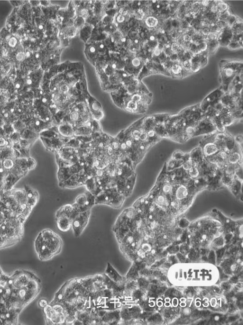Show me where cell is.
I'll list each match as a JSON object with an SVG mask.
<instances>
[{
    "mask_svg": "<svg viewBox=\"0 0 243 325\" xmlns=\"http://www.w3.org/2000/svg\"><path fill=\"white\" fill-rule=\"evenodd\" d=\"M138 105L137 103L132 100L128 102V105H127L128 109L132 110V111H135V110H137L138 109Z\"/></svg>",
    "mask_w": 243,
    "mask_h": 325,
    "instance_id": "4dcf8cb0",
    "label": "cell"
},
{
    "mask_svg": "<svg viewBox=\"0 0 243 325\" xmlns=\"http://www.w3.org/2000/svg\"><path fill=\"white\" fill-rule=\"evenodd\" d=\"M190 192L186 186L183 184H181L176 187L174 192V198L179 201H181L188 198Z\"/></svg>",
    "mask_w": 243,
    "mask_h": 325,
    "instance_id": "9c48e42d",
    "label": "cell"
},
{
    "mask_svg": "<svg viewBox=\"0 0 243 325\" xmlns=\"http://www.w3.org/2000/svg\"><path fill=\"white\" fill-rule=\"evenodd\" d=\"M8 139L11 143V145L15 144L18 143L21 139V136L18 132L14 131L11 135L8 137Z\"/></svg>",
    "mask_w": 243,
    "mask_h": 325,
    "instance_id": "e0dca14e",
    "label": "cell"
},
{
    "mask_svg": "<svg viewBox=\"0 0 243 325\" xmlns=\"http://www.w3.org/2000/svg\"><path fill=\"white\" fill-rule=\"evenodd\" d=\"M179 250V247L178 246H172L169 248V251L172 254L176 253Z\"/></svg>",
    "mask_w": 243,
    "mask_h": 325,
    "instance_id": "ab89813d",
    "label": "cell"
},
{
    "mask_svg": "<svg viewBox=\"0 0 243 325\" xmlns=\"http://www.w3.org/2000/svg\"><path fill=\"white\" fill-rule=\"evenodd\" d=\"M219 151V148L215 143L214 141L206 142L203 147V154L206 158L215 155Z\"/></svg>",
    "mask_w": 243,
    "mask_h": 325,
    "instance_id": "ba28073f",
    "label": "cell"
},
{
    "mask_svg": "<svg viewBox=\"0 0 243 325\" xmlns=\"http://www.w3.org/2000/svg\"><path fill=\"white\" fill-rule=\"evenodd\" d=\"M189 221L184 218H182L179 221V225L181 228H185L189 225Z\"/></svg>",
    "mask_w": 243,
    "mask_h": 325,
    "instance_id": "e575fe53",
    "label": "cell"
},
{
    "mask_svg": "<svg viewBox=\"0 0 243 325\" xmlns=\"http://www.w3.org/2000/svg\"><path fill=\"white\" fill-rule=\"evenodd\" d=\"M197 45L199 53L205 51L208 49V44L206 42H200Z\"/></svg>",
    "mask_w": 243,
    "mask_h": 325,
    "instance_id": "4316f807",
    "label": "cell"
},
{
    "mask_svg": "<svg viewBox=\"0 0 243 325\" xmlns=\"http://www.w3.org/2000/svg\"><path fill=\"white\" fill-rule=\"evenodd\" d=\"M169 58H170V60L172 61V62H174V61H177V60H179L178 55V54L174 53L172 54L169 57Z\"/></svg>",
    "mask_w": 243,
    "mask_h": 325,
    "instance_id": "74e56055",
    "label": "cell"
},
{
    "mask_svg": "<svg viewBox=\"0 0 243 325\" xmlns=\"http://www.w3.org/2000/svg\"><path fill=\"white\" fill-rule=\"evenodd\" d=\"M215 244L216 246H221L224 244V239L222 237H218V238H216V239L214 241Z\"/></svg>",
    "mask_w": 243,
    "mask_h": 325,
    "instance_id": "836d02e7",
    "label": "cell"
},
{
    "mask_svg": "<svg viewBox=\"0 0 243 325\" xmlns=\"http://www.w3.org/2000/svg\"><path fill=\"white\" fill-rule=\"evenodd\" d=\"M50 121L46 122L38 119L35 115L25 123L27 128L34 132L40 134L50 126Z\"/></svg>",
    "mask_w": 243,
    "mask_h": 325,
    "instance_id": "3957f363",
    "label": "cell"
},
{
    "mask_svg": "<svg viewBox=\"0 0 243 325\" xmlns=\"http://www.w3.org/2000/svg\"><path fill=\"white\" fill-rule=\"evenodd\" d=\"M187 172H188V175L190 178L191 179H197L201 174L198 166L192 167V168Z\"/></svg>",
    "mask_w": 243,
    "mask_h": 325,
    "instance_id": "ac0fdd59",
    "label": "cell"
},
{
    "mask_svg": "<svg viewBox=\"0 0 243 325\" xmlns=\"http://www.w3.org/2000/svg\"><path fill=\"white\" fill-rule=\"evenodd\" d=\"M16 59L20 61H23L25 59V55L22 51L18 53L16 55Z\"/></svg>",
    "mask_w": 243,
    "mask_h": 325,
    "instance_id": "8d00e7d4",
    "label": "cell"
},
{
    "mask_svg": "<svg viewBox=\"0 0 243 325\" xmlns=\"http://www.w3.org/2000/svg\"><path fill=\"white\" fill-rule=\"evenodd\" d=\"M8 44L9 46H10V47H12V48H13V47H15V46L17 44V38H16L15 37H11V38L9 40Z\"/></svg>",
    "mask_w": 243,
    "mask_h": 325,
    "instance_id": "d6a6232c",
    "label": "cell"
},
{
    "mask_svg": "<svg viewBox=\"0 0 243 325\" xmlns=\"http://www.w3.org/2000/svg\"><path fill=\"white\" fill-rule=\"evenodd\" d=\"M95 47L96 49V51H97V53L98 54L103 55L106 53H107V49L106 48V46L103 44V43L100 42H96L95 44Z\"/></svg>",
    "mask_w": 243,
    "mask_h": 325,
    "instance_id": "ffe728a7",
    "label": "cell"
},
{
    "mask_svg": "<svg viewBox=\"0 0 243 325\" xmlns=\"http://www.w3.org/2000/svg\"><path fill=\"white\" fill-rule=\"evenodd\" d=\"M117 26L115 24L113 23L110 24L106 25L105 27V32L108 34H113L116 31Z\"/></svg>",
    "mask_w": 243,
    "mask_h": 325,
    "instance_id": "cb8c5ba5",
    "label": "cell"
},
{
    "mask_svg": "<svg viewBox=\"0 0 243 325\" xmlns=\"http://www.w3.org/2000/svg\"><path fill=\"white\" fill-rule=\"evenodd\" d=\"M105 274L107 275L111 280L118 284L125 283L126 278L121 275L115 270L110 263H107V268L105 271Z\"/></svg>",
    "mask_w": 243,
    "mask_h": 325,
    "instance_id": "8992f818",
    "label": "cell"
},
{
    "mask_svg": "<svg viewBox=\"0 0 243 325\" xmlns=\"http://www.w3.org/2000/svg\"><path fill=\"white\" fill-rule=\"evenodd\" d=\"M57 218V225L58 229L62 232H67L72 227V221L65 216H60Z\"/></svg>",
    "mask_w": 243,
    "mask_h": 325,
    "instance_id": "52a82bcc",
    "label": "cell"
},
{
    "mask_svg": "<svg viewBox=\"0 0 243 325\" xmlns=\"http://www.w3.org/2000/svg\"><path fill=\"white\" fill-rule=\"evenodd\" d=\"M170 75L174 78L180 79L183 77V69L181 64L179 63H173L170 71Z\"/></svg>",
    "mask_w": 243,
    "mask_h": 325,
    "instance_id": "7c38bea8",
    "label": "cell"
},
{
    "mask_svg": "<svg viewBox=\"0 0 243 325\" xmlns=\"http://www.w3.org/2000/svg\"><path fill=\"white\" fill-rule=\"evenodd\" d=\"M81 30L80 37L84 42H87L91 34V28L89 25L84 26Z\"/></svg>",
    "mask_w": 243,
    "mask_h": 325,
    "instance_id": "5bb4252c",
    "label": "cell"
},
{
    "mask_svg": "<svg viewBox=\"0 0 243 325\" xmlns=\"http://www.w3.org/2000/svg\"><path fill=\"white\" fill-rule=\"evenodd\" d=\"M77 29L74 26L69 27L67 31L66 36L68 37L72 38L76 35Z\"/></svg>",
    "mask_w": 243,
    "mask_h": 325,
    "instance_id": "484cf974",
    "label": "cell"
},
{
    "mask_svg": "<svg viewBox=\"0 0 243 325\" xmlns=\"http://www.w3.org/2000/svg\"><path fill=\"white\" fill-rule=\"evenodd\" d=\"M209 44L208 45V48L209 53H215L218 49V46L219 45V43L218 40L214 41L209 42Z\"/></svg>",
    "mask_w": 243,
    "mask_h": 325,
    "instance_id": "603a6c76",
    "label": "cell"
},
{
    "mask_svg": "<svg viewBox=\"0 0 243 325\" xmlns=\"http://www.w3.org/2000/svg\"><path fill=\"white\" fill-rule=\"evenodd\" d=\"M189 49L190 53L193 54L194 55H196L199 53L197 45L195 44V43L191 44L190 47H189Z\"/></svg>",
    "mask_w": 243,
    "mask_h": 325,
    "instance_id": "f546056e",
    "label": "cell"
},
{
    "mask_svg": "<svg viewBox=\"0 0 243 325\" xmlns=\"http://www.w3.org/2000/svg\"><path fill=\"white\" fill-rule=\"evenodd\" d=\"M13 126L14 131L18 132L20 134L23 132V131L26 128H27L25 123L19 119L16 120L13 124Z\"/></svg>",
    "mask_w": 243,
    "mask_h": 325,
    "instance_id": "9a60e30c",
    "label": "cell"
},
{
    "mask_svg": "<svg viewBox=\"0 0 243 325\" xmlns=\"http://www.w3.org/2000/svg\"><path fill=\"white\" fill-rule=\"evenodd\" d=\"M145 24L149 28H153L156 27L158 24V20L155 17H149L145 20Z\"/></svg>",
    "mask_w": 243,
    "mask_h": 325,
    "instance_id": "d6986e66",
    "label": "cell"
},
{
    "mask_svg": "<svg viewBox=\"0 0 243 325\" xmlns=\"http://www.w3.org/2000/svg\"><path fill=\"white\" fill-rule=\"evenodd\" d=\"M171 49L172 53H178L181 50L180 44L176 42L173 43L171 45Z\"/></svg>",
    "mask_w": 243,
    "mask_h": 325,
    "instance_id": "f1b7e54d",
    "label": "cell"
},
{
    "mask_svg": "<svg viewBox=\"0 0 243 325\" xmlns=\"http://www.w3.org/2000/svg\"><path fill=\"white\" fill-rule=\"evenodd\" d=\"M238 64L236 63H229L222 68L221 71V77L224 85L229 84L236 76Z\"/></svg>",
    "mask_w": 243,
    "mask_h": 325,
    "instance_id": "277c9868",
    "label": "cell"
},
{
    "mask_svg": "<svg viewBox=\"0 0 243 325\" xmlns=\"http://www.w3.org/2000/svg\"><path fill=\"white\" fill-rule=\"evenodd\" d=\"M180 250L183 254L185 253H187V252L189 251V247L187 245H181L180 246Z\"/></svg>",
    "mask_w": 243,
    "mask_h": 325,
    "instance_id": "b9f144b4",
    "label": "cell"
},
{
    "mask_svg": "<svg viewBox=\"0 0 243 325\" xmlns=\"http://www.w3.org/2000/svg\"><path fill=\"white\" fill-rule=\"evenodd\" d=\"M39 305L42 308H45L48 305V302L45 299H42L39 302Z\"/></svg>",
    "mask_w": 243,
    "mask_h": 325,
    "instance_id": "7bdbcfd3",
    "label": "cell"
},
{
    "mask_svg": "<svg viewBox=\"0 0 243 325\" xmlns=\"http://www.w3.org/2000/svg\"><path fill=\"white\" fill-rule=\"evenodd\" d=\"M91 210L79 212L72 221V228L75 236L79 237L89 223Z\"/></svg>",
    "mask_w": 243,
    "mask_h": 325,
    "instance_id": "7a4b0ae2",
    "label": "cell"
},
{
    "mask_svg": "<svg viewBox=\"0 0 243 325\" xmlns=\"http://www.w3.org/2000/svg\"><path fill=\"white\" fill-rule=\"evenodd\" d=\"M2 128H3L5 135L7 138L9 136L15 131L13 125L12 124H5L2 126Z\"/></svg>",
    "mask_w": 243,
    "mask_h": 325,
    "instance_id": "44dd1931",
    "label": "cell"
},
{
    "mask_svg": "<svg viewBox=\"0 0 243 325\" xmlns=\"http://www.w3.org/2000/svg\"><path fill=\"white\" fill-rule=\"evenodd\" d=\"M15 160L13 158H8L2 161L3 169L6 171H10L15 165Z\"/></svg>",
    "mask_w": 243,
    "mask_h": 325,
    "instance_id": "2e32d148",
    "label": "cell"
},
{
    "mask_svg": "<svg viewBox=\"0 0 243 325\" xmlns=\"http://www.w3.org/2000/svg\"><path fill=\"white\" fill-rule=\"evenodd\" d=\"M113 20V18L108 15L107 16L104 18L103 21V24L106 25V26L107 25L112 24Z\"/></svg>",
    "mask_w": 243,
    "mask_h": 325,
    "instance_id": "d590c367",
    "label": "cell"
},
{
    "mask_svg": "<svg viewBox=\"0 0 243 325\" xmlns=\"http://www.w3.org/2000/svg\"><path fill=\"white\" fill-rule=\"evenodd\" d=\"M85 24V20L81 16L77 17L74 21V26L76 29H81L83 27Z\"/></svg>",
    "mask_w": 243,
    "mask_h": 325,
    "instance_id": "7402d4cb",
    "label": "cell"
},
{
    "mask_svg": "<svg viewBox=\"0 0 243 325\" xmlns=\"http://www.w3.org/2000/svg\"><path fill=\"white\" fill-rule=\"evenodd\" d=\"M202 34H204L205 35H208V34L210 33V30L209 28H207V27H205L202 29Z\"/></svg>",
    "mask_w": 243,
    "mask_h": 325,
    "instance_id": "ee69618b",
    "label": "cell"
},
{
    "mask_svg": "<svg viewBox=\"0 0 243 325\" xmlns=\"http://www.w3.org/2000/svg\"><path fill=\"white\" fill-rule=\"evenodd\" d=\"M20 135L21 138L28 140L32 144L40 137V134L30 130L28 128H26Z\"/></svg>",
    "mask_w": 243,
    "mask_h": 325,
    "instance_id": "30bf717a",
    "label": "cell"
},
{
    "mask_svg": "<svg viewBox=\"0 0 243 325\" xmlns=\"http://www.w3.org/2000/svg\"><path fill=\"white\" fill-rule=\"evenodd\" d=\"M241 161V156L239 151L236 150L229 153L228 157V162L229 164H240Z\"/></svg>",
    "mask_w": 243,
    "mask_h": 325,
    "instance_id": "4fadbf2b",
    "label": "cell"
},
{
    "mask_svg": "<svg viewBox=\"0 0 243 325\" xmlns=\"http://www.w3.org/2000/svg\"><path fill=\"white\" fill-rule=\"evenodd\" d=\"M41 234L46 249L50 250L54 256L59 254L63 247V242L60 237L50 229L43 230Z\"/></svg>",
    "mask_w": 243,
    "mask_h": 325,
    "instance_id": "6da1fadb",
    "label": "cell"
},
{
    "mask_svg": "<svg viewBox=\"0 0 243 325\" xmlns=\"http://www.w3.org/2000/svg\"><path fill=\"white\" fill-rule=\"evenodd\" d=\"M4 124H5V122H4L3 117L2 115H0V127H2Z\"/></svg>",
    "mask_w": 243,
    "mask_h": 325,
    "instance_id": "f6af8a7d",
    "label": "cell"
},
{
    "mask_svg": "<svg viewBox=\"0 0 243 325\" xmlns=\"http://www.w3.org/2000/svg\"><path fill=\"white\" fill-rule=\"evenodd\" d=\"M27 163H28V168L29 170L34 169L36 165V162L35 160L33 159V158L31 157L27 158Z\"/></svg>",
    "mask_w": 243,
    "mask_h": 325,
    "instance_id": "83f0119b",
    "label": "cell"
},
{
    "mask_svg": "<svg viewBox=\"0 0 243 325\" xmlns=\"http://www.w3.org/2000/svg\"><path fill=\"white\" fill-rule=\"evenodd\" d=\"M217 11L219 12H223L225 10H227V5L226 3H219L216 5Z\"/></svg>",
    "mask_w": 243,
    "mask_h": 325,
    "instance_id": "1f68e13d",
    "label": "cell"
},
{
    "mask_svg": "<svg viewBox=\"0 0 243 325\" xmlns=\"http://www.w3.org/2000/svg\"><path fill=\"white\" fill-rule=\"evenodd\" d=\"M216 131L215 126L210 119H203L198 122L196 125V135L210 134Z\"/></svg>",
    "mask_w": 243,
    "mask_h": 325,
    "instance_id": "5b68a950",
    "label": "cell"
},
{
    "mask_svg": "<svg viewBox=\"0 0 243 325\" xmlns=\"http://www.w3.org/2000/svg\"><path fill=\"white\" fill-rule=\"evenodd\" d=\"M125 20V16L122 14H120L116 17V21H118L119 24H122L124 23Z\"/></svg>",
    "mask_w": 243,
    "mask_h": 325,
    "instance_id": "60d3db41",
    "label": "cell"
},
{
    "mask_svg": "<svg viewBox=\"0 0 243 325\" xmlns=\"http://www.w3.org/2000/svg\"><path fill=\"white\" fill-rule=\"evenodd\" d=\"M85 55L89 60L91 63L95 64L97 61V56L98 55L95 45H90L85 49Z\"/></svg>",
    "mask_w": 243,
    "mask_h": 325,
    "instance_id": "8fae6325",
    "label": "cell"
},
{
    "mask_svg": "<svg viewBox=\"0 0 243 325\" xmlns=\"http://www.w3.org/2000/svg\"><path fill=\"white\" fill-rule=\"evenodd\" d=\"M161 51H161V49L158 48V46H157L154 49L153 54H154V56H155V57H159L161 54Z\"/></svg>",
    "mask_w": 243,
    "mask_h": 325,
    "instance_id": "f35d334b",
    "label": "cell"
},
{
    "mask_svg": "<svg viewBox=\"0 0 243 325\" xmlns=\"http://www.w3.org/2000/svg\"><path fill=\"white\" fill-rule=\"evenodd\" d=\"M19 143L20 145L21 148L25 149H30V148H31V145H32L29 141L26 140V139H23V138H21Z\"/></svg>",
    "mask_w": 243,
    "mask_h": 325,
    "instance_id": "d4e9b609",
    "label": "cell"
}]
</instances>
